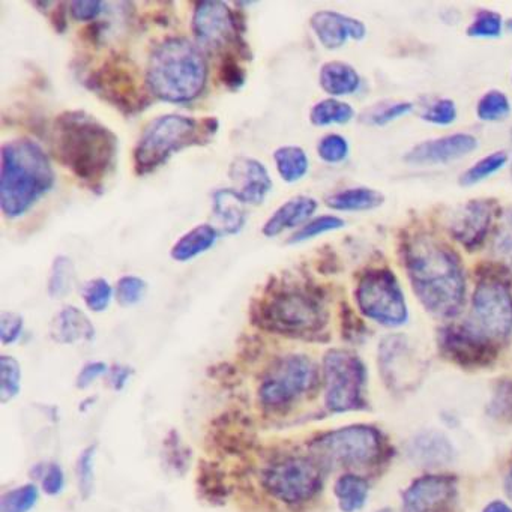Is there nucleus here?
<instances>
[{"instance_id": "obj_22", "label": "nucleus", "mask_w": 512, "mask_h": 512, "mask_svg": "<svg viewBox=\"0 0 512 512\" xmlns=\"http://www.w3.org/2000/svg\"><path fill=\"white\" fill-rule=\"evenodd\" d=\"M409 454L413 461L424 466H439L452 460L451 442L448 437L437 431H425L418 434L409 446Z\"/></svg>"}, {"instance_id": "obj_1", "label": "nucleus", "mask_w": 512, "mask_h": 512, "mask_svg": "<svg viewBox=\"0 0 512 512\" xmlns=\"http://www.w3.org/2000/svg\"><path fill=\"white\" fill-rule=\"evenodd\" d=\"M407 274L425 310L449 319L464 304L466 280L460 260L451 248L433 236H416L404 253Z\"/></svg>"}, {"instance_id": "obj_21", "label": "nucleus", "mask_w": 512, "mask_h": 512, "mask_svg": "<svg viewBox=\"0 0 512 512\" xmlns=\"http://www.w3.org/2000/svg\"><path fill=\"white\" fill-rule=\"evenodd\" d=\"M247 203L238 196L235 190L221 188L212 194V214L224 233L235 235L244 229L247 221Z\"/></svg>"}, {"instance_id": "obj_20", "label": "nucleus", "mask_w": 512, "mask_h": 512, "mask_svg": "<svg viewBox=\"0 0 512 512\" xmlns=\"http://www.w3.org/2000/svg\"><path fill=\"white\" fill-rule=\"evenodd\" d=\"M52 337L62 344L91 341L95 337V328L91 319L80 308L68 305L53 319Z\"/></svg>"}, {"instance_id": "obj_39", "label": "nucleus", "mask_w": 512, "mask_h": 512, "mask_svg": "<svg viewBox=\"0 0 512 512\" xmlns=\"http://www.w3.org/2000/svg\"><path fill=\"white\" fill-rule=\"evenodd\" d=\"M317 152L329 164L343 163L349 155V142L340 134H328L320 139Z\"/></svg>"}, {"instance_id": "obj_12", "label": "nucleus", "mask_w": 512, "mask_h": 512, "mask_svg": "<svg viewBox=\"0 0 512 512\" xmlns=\"http://www.w3.org/2000/svg\"><path fill=\"white\" fill-rule=\"evenodd\" d=\"M380 434L367 425H352L331 431L313 443L317 457L341 466L371 463L380 454Z\"/></svg>"}, {"instance_id": "obj_29", "label": "nucleus", "mask_w": 512, "mask_h": 512, "mask_svg": "<svg viewBox=\"0 0 512 512\" xmlns=\"http://www.w3.org/2000/svg\"><path fill=\"white\" fill-rule=\"evenodd\" d=\"M76 266L67 256H58L53 262L49 277V293L52 298H64L76 284Z\"/></svg>"}, {"instance_id": "obj_28", "label": "nucleus", "mask_w": 512, "mask_h": 512, "mask_svg": "<svg viewBox=\"0 0 512 512\" xmlns=\"http://www.w3.org/2000/svg\"><path fill=\"white\" fill-rule=\"evenodd\" d=\"M355 110L350 104L335 98H326L319 101L311 109L310 121L316 127H329V125H344L352 121Z\"/></svg>"}, {"instance_id": "obj_46", "label": "nucleus", "mask_w": 512, "mask_h": 512, "mask_svg": "<svg viewBox=\"0 0 512 512\" xmlns=\"http://www.w3.org/2000/svg\"><path fill=\"white\" fill-rule=\"evenodd\" d=\"M71 14L77 20H91L103 10V2L98 0H80L70 5Z\"/></svg>"}, {"instance_id": "obj_5", "label": "nucleus", "mask_w": 512, "mask_h": 512, "mask_svg": "<svg viewBox=\"0 0 512 512\" xmlns=\"http://www.w3.org/2000/svg\"><path fill=\"white\" fill-rule=\"evenodd\" d=\"M205 122L182 115H164L154 119L143 131L134 158L140 173L152 172L175 152L205 140Z\"/></svg>"}, {"instance_id": "obj_14", "label": "nucleus", "mask_w": 512, "mask_h": 512, "mask_svg": "<svg viewBox=\"0 0 512 512\" xmlns=\"http://www.w3.org/2000/svg\"><path fill=\"white\" fill-rule=\"evenodd\" d=\"M478 148V139L472 134L457 133L439 139L427 140L413 146L404 160L416 166L451 163Z\"/></svg>"}, {"instance_id": "obj_25", "label": "nucleus", "mask_w": 512, "mask_h": 512, "mask_svg": "<svg viewBox=\"0 0 512 512\" xmlns=\"http://www.w3.org/2000/svg\"><path fill=\"white\" fill-rule=\"evenodd\" d=\"M218 232L211 224H199L179 238L173 245L172 257L176 262H188L208 251L217 241Z\"/></svg>"}, {"instance_id": "obj_44", "label": "nucleus", "mask_w": 512, "mask_h": 512, "mask_svg": "<svg viewBox=\"0 0 512 512\" xmlns=\"http://www.w3.org/2000/svg\"><path fill=\"white\" fill-rule=\"evenodd\" d=\"M43 490L50 496L62 493L65 487L64 469L59 464L50 463L43 472Z\"/></svg>"}, {"instance_id": "obj_19", "label": "nucleus", "mask_w": 512, "mask_h": 512, "mask_svg": "<svg viewBox=\"0 0 512 512\" xmlns=\"http://www.w3.org/2000/svg\"><path fill=\"white\" fill-rule=\"evenodd\" d=\"M317 211V202L311 197L298 196L284 202L263 224L262 233L268 238L281 235L286 230L301 226Z\"/></svg>"}, {"instance_id": "obj_45", "label": "nucleus", "mask_w": 512, "mask_h": 512, "mask_svg": "<svg viewBox=\"0 0 512 512\" xmlns=\"http://www.w3.org/2000/svg\"><path fill=\"white\" fill-rule=\"evenodd\" d=\"M107 371H109V367L104 362H89L80 371L79 377H77V386L80 389L89 388L95 380L100 379Z\"/></svg>"}, {"instance_id": "obj_16", "label": "nucleus", "mask_w": 512, "mask_h": 512, "mask_svg": "<svg viewBox=\"0 0 512 512\" xmlns=\"http://www.w3.org/2000/svg\"><path fill=\"white\" fill-rule=\"evenodd\" d=\"M457 484L451 476L430 475L413 482L404 493V511L437 512L455 496Z\"/></svg>"}, {"instance_id": "obj_11", "label": "nucleus", "mask_w": 512, "mask_h": 512, "mask_svg": "<svg viewBox=\"0 0 512 512\" xmlns=\"http://www.w3.org/2000/svg\"><path fill=\"white\" fill-rule=\"evenodd\" d=\"M268 328L284 334H308L325 325L322 305L310 293L289 290L274 296L263 311Z\"/></svg>"}, {"instance_id": "obj_26", "label": "nucleus", "mask_w": 512, "mask_h": 512, "mask_svg": "<svg viewBox=\"0 0 512 512\" xmlns=\"http://www.w3.org/2000/svg\"><path fill=\"white\" fill-rule=\"evenodd\" d=\"M275 166L284 181L293 184L301 181L308 172V157L299 146H283L274 154Z\"/></svg>"}, {"instance_id": "obj_17", "label": "nucleus", "mask_w": 512, "mask_h": 512, "mask_svg": "<svg viewBox=\"0 0 512 512\" xmlns=\"http://www.w3.org/2000/svg\"><path fill=\"white\" fill-rule=\"evenodd\" d=\"M310 25L317 40L328 50L340 49L349 40H364L367 35V28L361 20L337 11H317L311 17Z\"/></svg>"}, {"instance_id": "obj_35", "label": "nucleus", "mask_w": 512, "mask_h": 512, "mask_svg": "<svg viewBox=\"0 0 512 512\" xmlns=\"http://www.w3.org/2000/svg\"><path fill=\"white\" fill-rule=\"evenodd\" d=\"M491 250L500 262L512 266V206L500 217Z\"/></svg>"}, {"instance_id": "obj_52", "label": "nucleus", "mask_w": 512, "mask_h": 512, "mask_svg": "<svg viewBox=\"0 0 512 512\" xmlns=\"http://www.w3.org/2000/svg\"><path fill=\"white\" fill-rule=\"evenodd\" d=\"M511 488H512V473H511Z\"/></svg>"}, {"instance_id": "obj_2", "label": "nucleus", "mask_w": 512, "mask_h": 512, "mask_svg": "<svg viewBox=\"0 0 512 512\" xmlns=\"http://www.w3.org/2000/svg\"><path fill=\"white\" fill-rule=\"evenodd\" d=\"M55 182L52 164L44 149L31 139H17L2 146L0 206L7 218L26 214Z\"/></svg>"}, {"instance_id": "obj_24", "label": "nucleus", "mask_w": 512, "mask_h": 512, "mask_svg": "<svg viewBox=\"0 0 512 512\" xmlns=\"http://www.w3.org/2000/svg\"><path fill=\"white\" fill-rule=\"evenodd\" d=\"M385 202V196L373 188L358 187L338 191L326 199V205L335 211L364 212L379 208Z\"/></svg>"}, {"instance_id": "obj_8", "label": "nucleus", "mask_w": 512, "mask_h": 512, "mask_svg": "<svg viewBox=\"0 0 512 512\" xmlns=\"http://www.w3.org/2000/svg\"><path fill=\"white\" fill-rule=\"evenodd\" d=\"M266 490L281 502L302 503L322 488V473L310 458L289 457L269 464L262 473Z\"/></svg>"}, {"instance_id": "obj_4", "label": "nucleus", "mask_w": 512, "mask_h": 512, "mask_svg": "<svg viewBox=\"0 0 512 512\" xmlns=\"http://www.w3.org/2000/svg\"><path fill=\"white\" fill-rule=\"evenodd\" d=\"M56 149L80 178L98 181L112 166L116 139L106 127L85 113H67L56 122Z\"/></svg>"}, {"instance_id": "obj_13", "label": "nucleus", "mask_w": 512, "mask_h": 512, "mask_svg": "<svg viewBox=\"0 0 512 512\" xmlns=\"http://www.w3.org/2000/svg\"><path fill=\"white\" fill-rule=\"evenodd\" d=\"M193 31L200 46L220 49L235 38V17L223 2H202L194 11Z\"/></svg>"}, {"instance_id": "obj_18", "label": "nucleus", "mask_w": 512, "mask_h": 512, "mask_svg": "<svg viewBox=\"0 0 512 512\" xmlns=\"http://www.w3.org/2000/svg\"><path fill=\"white\" fill-rule=\"evenodd\" d=\"M229 176L233 182V190L250 205H260L272 188L268 169L254 158H236L230 166Z\"/></svg>"}, {"instance_id": "obj_15", "label": "nucleus", "mask_w": 512, "mask_h": 512, "mask_svg": "<svg viewBox=\"0 0 512 512\" xmlns=\"http://www.w3.org/2000/svg\"><path fill=\"white\" fill-rule=\"evenodd\" d=\"M493 221V206L487 200H472L458 208L449 218V233L467 248L484 242Z\"/></svg>"}, {"instance_id": "obj_10", "label": "nucleus", "mask_w": 512, "mask_h": 512, "mask_svg": "<svg viewBox=\"0 0 512 512\" xmlns=\"http://www.w3.org/2000/svg\"><path fill=\"white\" fill-rule=\"evenodd\" d=\"M472 331L485 340L505 338L512 331V293L503 281H479L472 299Z\"/></svg>"}, {"instance_id": "obj_7", "label": "nucleus", "mask_w": 512, "mask_h": 512, "mask_svg": "<svg viewBox=\"0 0 512 512\" xmlns=\"http://www.w3.org/2000/svg\"><path fill=\"white\" fill-rule=\"evenodd\" d=\"M316 380V368L304 355L278 359L259 386L260 403L269 409H283L310 391Z\"/></svg>"}, {"instance_id": "obj_23", "label": "nucleus", "mask_w": 512, "mask_h": 512, "mask_svg": "<svg viewBox=\"0 0 512 512\" xmlns=\"http://www.w3.org/2000/svg\"><path fill=\"white\" fill-rule=\"evenodd\" d=\"M320 86L332 97L355 94L361 86V77L352 65L346 62H328L320 68Z\"/></svg>"}, {"instance_id": "obj_6", "label": "nucleus", "mask_w": 512, "mask_h": 512, "mask_svg": "<svg viewBox=\"0 0 512 512\" xmlns=\"http://www.w3.org/2000/svg\"><path fill=\"white\" fill-rule=\"evenodd\" d=\"M362 314L385 326H400L407 320V305L397 278L388 269L367 272L356 289Z\"/></svg>"}, {"instance_id": "obj_33", "label": "nucleus", "mask_w": 512, "mask_h": 512, "mask_svg": "<svg viewBox=\"0 0 512 512\" xmlns=\"http://www.w3.org/2000/svg\"><path fill=\"white\" fill-rule=\"evenodd\" d=\"M476 113L481 121L500 122L511 113V103L502 91H490L482 95Z\"/></svg>"}, {"instance_id": "obj_34", "label": "nucleus", "mask_w": 512, "mask_h": 512, "mask_svg": "<svg viewBox=\"0 0 512 512\" xmlns=\"http://www.w3.org/2000/svg\"><path fill=\"white\" fill-rule=\"evenodd\" d=\"M412 109V104L407 103V101H395V103L385 101V103L377 104V106L371 107L368 112H365L362 115V121L368 125L383 127V125L394 122L395 119L412 112Z\"/></svg>"}, {"instance_id": "obj_51", "label": "nucleus", "mask_w": 512, "mask_h": 512, "mask_svg": "<svg viewBox=\"0 0 512 512\" xmlns=\"http://www.w3.org/2000/svg\"><path fill=\"white\" fill-rule=\"evenodd\" d=\"M511 140H512V131H511ZM511 176H512V164H511Z\"/></svg>"}, {"instance_id": "obj_36", "label": "nucleus", "mask_w": 512, "mask_h": 512, "mask_svg": "<svg viewBox=\"0 0 512 512\" xmlns=\"http://www.w3.org/2000/svg\"><path fill=\"white\" fill-rule=\"evenodd\" d=\"M344 227V221L334 215H322V217L314 218L308 221L301 229L296 230L290 236V244H299V242L308 241V239L316 238L323 233L334 232V230Z\"/></svg>"}, {"instance_id": "obj_3", "label": "nucleus", "mask_w": 512, "mask_h": 512, "mask_svg": "<svg viewBox=\"0 0 512 512\" xmlns=\"http://www.w3.org/2000/svg\"><path fill=\"white\" fill-rule=\"evenodd\" d=\"M205 55L187 38H172L152 53L148 86L155 97L169 103H187L205 88Z\"/></svg>"}, {"instance_id": "obj_49", "label": "nucleus", "mask_w": 512, "mask_h": 512, "mask_svg": "<svg viewBox=\"0 0 512 512\" xmlns=\"http://www.w3.org/2000/svg\"><path fill=\"white\" fill-rule=\"evenodd\" d=\"M508 28H509V31H512V20H509V22H508Z\"/></svg>"}, {"instance_id": "obj_9", "label": "nucleus", "mask_w": 512, "mask_h": 512, "mask_svg": "<svg viewBox=\"0 0 512 512\" xmlns=\"http://www.w3.org/2000/svg\"><path fill=\"white\" fill-rule=\"evenodd\" d=\"M326 406L331 412H347L362 404L365 367L361 359L346 350H331L325 361Z\"/></svg>"}, {"instance_id": "obj_31", "label": "nucleus", "mask_w": 512, "mask_h": 512, "mask_svg": "<svg viewBox=\"0 0 512 512\" xmlns=\"http://www.w3.org/2000/svg\"><path fill=\"white\" fill-rule=\"evenodd\" d=\"M22 386V370L16 358L0 356V401L8 403L19 395Z\"/></svg>"}, {"instance_id": "obj_47", "label": "nucleus", "mask_w": 512, "mask_h": 512, "mask_svg": "<svg viewBox=\"0 0 512 512\" xmlns=\"http://www.w3.org/2000/svg\"><path fill=\"white\" fill-rule=\"evenodd\" d=\"M131 373H133V371L128 367L112 368V370H110V382H112L113 388H115L116 391H121L125 383L130 379Z\"/></svg>"}, {"instance_id": "obj_41", "label": "nucleus", "mask_w": 512, "mask_h": 512, "mask_svg": "<svg viewBox=\"0 0 512 512\" xmlns=\"http://www.w3.org/2000/svg\"><path fill=\"white\" fill-rule=\"evenodd\" d=\"M421 118L428 124L433 125H451L457 119V106L454 101L448 98H440L434 101L430 106L425 107L424 112L421 113Z\"/></svg>"}, {"instance_id": "obj_40", "label": "nucleus", "mask_w": 512, "mask_h": 512, "mask_svg": "<svg viewBox=\"0 0 512 512\" xmlns=\"http://www.w3.org/2000/svg\"><path fill=\"white\" fill-rule=\"evenodd\" d=\"M95 449L97 448L94 445L83 449L79 460H77V482H79V491L83 499L91 496L92 490H94Z\"/></svg>"}, {"instance_id": "obj_43", "label": "nucleus", "mask_w": 512, "mask_h": 512, "mask_svg": "<svg viewBox=\"0 0 512 512\" xmlns=\"http://www.w3.org/2000/svg\"><path fill=\"white\" fill-rule=\"evenodd\" d=\"M23 326H25V322L19 314L10 313V311L0 314V340L2 343H16L22 335Z\"/></svg>"}, {"instance_id": "obj_42", "label": "nucleus", "mask_w": 512, "mask_h": 512, "mask_svg": "<svg viewBox=\"0 0 512 512\" xmlns=\"http://www.w3.org/2000/svg\"><path fill=\"white\" fill-rule=\"evenodd\" d=\"M146 287L148 286L142 278L136 277V275H125L116 286V296H118L119 304L124 305V307L136 305L145 296Z\"/></svg>"}, {"instance_id": "obj_38", "label": "nucleus", "mask_w": 512, "mask_h": 512, "mask_svg": "<svg viewBox=\"0 0 512 512\" xmlns=\"http://www.w3.org/2000/svg\"><path fill=\"white\" fill-rule=\"evenodd\" d=\"M112 286L104 278H94L83 286L82 296L89 310L101 313L106 310L112 301Z\"/></svg>"}, {"instance_id": "obj_30", "label": "nucleus", "mask_w": 512, "mask_h": 512, "mask_svg": "<svg viewBox=\"0 0 512 512\" xmlns=\"http://www.w3.org/2000/svg\"><path fill=\"white\" fill-rule=\"evenodd\" d=\"M506 163H508V154H506V152H493V154L482 158L478 163L470 166L469 169L460 176V184L463 185V187H472V185L479 184V182L490 178L494 173L502 170Z\"/></svg>"}, {"instance_id": "obj_32", "label": "nucleus", "mask_w": 512, "mask_h": 512, "mask_svg": "<svg viewBox=\"0 0 512 512\" xmlns=\"http://www.w3.org/2000/svg\"><path fill=\"white\" fill-rule=\"evenodd\" d=\"M38 497H40V491L37 485H20L2 496L0 512H29L37 505Z\"/></svg>"}, {"instance_id": "obj_50", "label": "nucleus", "mask_w": 512, "mask_h": 512, "mask_svg": "<svg viewBox=\"0 0 512 512\" xmlns=\"http://www.w3.org/2000/svg\"><path fill=\"white\" fill-rule=\"evenodd\" d=\"M380 512H392V511H389V509H383V511H380Z\"/></svg>"}, {"instance_id": "obj_27", "label": "nucleus", "mask_w": 512, "mask_h": 512, "mask_svg": "<svg viewBox=\"0 0 512 512\" xmlns=\"http://www.w3.org/2000/svg\"><path fill=\"white\" fill-rule=\"evenodd\" d=\"M335 496L341 511L355 512L367 502L368 485L356 475H344L335 484Z\"/></svg>"}, {"instance_id": "obj_48", "label": "nucleus", "mask_w": 512, "mask_h": 512, "mask_svg": "<svg viewBox=\"0 0 512 512\" xmlns=\"http://www.w3.org/2000/svg\"><path fill=\"white\" fill-rule=\"evenodd\" d=\"M484 512H512V509L503 502H493L485 508Z\"/></svg>"}, {"instance_id": "obj_37", "label": "nucleus", "mask_w": 512, "mask_h": 512, "mask_svg": "<svg viewBox=\"0 0 512 512\" xmlns=\"http://www.w3.org/2000/svg\"><path fill=\"white\" fill-rule=\"evenodd\" d=\"M503 19L496 11L484 10L476 13L475 19L467 28L472 38H497L502 34Z\"/></svg>"}]
</instances>
